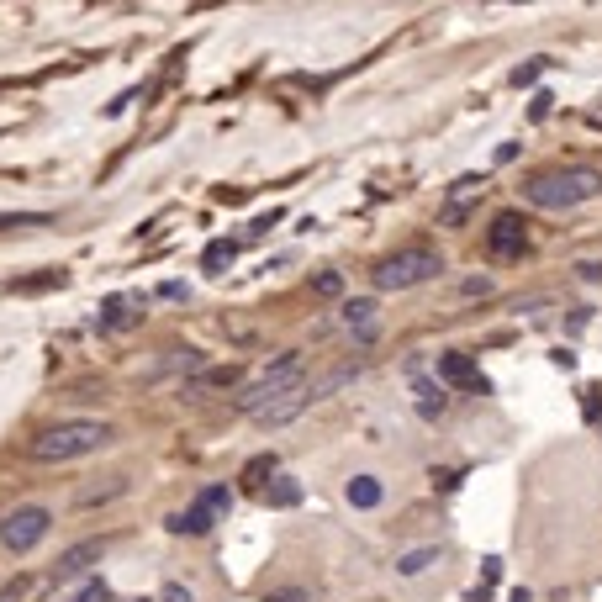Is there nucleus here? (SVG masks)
Instances as JSON below:
<instances>
[{"mask_svg": "<svg viewBox=\"0 0 602 602\" xmlns=\"http://www.w3.org/2000/svg\"><path fill=\"white\" fill-rule=\"evenodd\" d=\"M602 196V169L592 164H560V169H544L523 185V201L539 206V212H571V206Z\"/></svg>", "mask_w": 602, "mask_h": 602, "instance_id": "obj_1", "label": "nucleus"}, {"mask_svg": "<svg viewBox=\"0 0 602 602\" xmlns=\"http://www.w3.org/2000/svg\"><path fill=\"white\" fill-rule=\"evenodd\" d=\"M111 444V423H96V418H64L32 434L27 455L43 460V465H64V460H80V455H96V449Z\"/></svg>", "mask_w": 602, "mask_h": 602, "instance_id": "obj_2", "label": "nucleus"}, {"mask_svg": "<svg viewBox=\"0 0 602 602\" xmlns=\"http://www.w3.org/2000/svg\"><path fill=\"white\" fill-rule=\"evenodd\" d=\"M301 370H307V360H301L296 349H291V354H280L275 365H265V370H259L249 386L238 391V397H233V407L243 412V418H259V412H265V407H275L280 397H286V391H296L301 381H307V375H301Z\"/></svg>", "mask_w": 602, "mask_h": 602, "instance_id": "obj_3", "label": "nucleus"}, {"mask_svg": "<svg viewBox=\"0 0 602 602\" xmlns=\"http://www.w3.org/2000/svg\"><path fill=\"white\" fill-rule=\"evenodd\" d=\"M439 270H444V259L418 243V249H397V254L375 259L370 286H375V291H412V286H423V280H434Z\"/></svg>", "mask_w": 602, "mask_h": 602, "instance_id": "obj_4", "label": "nucleus"}, {"mask_svg": "<svg viewBox=\"0 0 602 602\" xmlns=\"http://www.w3.org/2000/svg\"><path fill=\"white\" fill-rule=\"evenodd\" d=\"M48 529H53V513L43 502H27V507H16V513L0 518V544H6L11 555H27L48 539Z\"/></svg>", "mask_w": 602, "mask_h": 602, "instance_id": "obj_5", "label": "nucleus"}, {"mask_svg": "<svg viewBox=\"0 0 602 602\" xmlns=\"http://www.w3.org/2000/svg\"><path fill=\"white\" fill-rule=\"evenodd\" d=\"M228 507H233V492H228V486H206V492H201L191 507H185V513L169 518V534H191V539L212 534V518L228 513Z\"/></svg>", "mask_w": 602, "mask_h": 602, "instance_id": "obj_6", "label": "nucleus"}, {"mask_svg": "<svg viewBox=\"0 0 602 602\" xmlns=\"http://www.w3.org/2000/svg\"><path fill=\"white\" fill-rule=\"evenodd\" d=\"M529 222H523L518 212H497L492 217V228H486V249H492L497 259H513V254H523V243H529Z\"/></svg>", "mask_w": 602, "mask_h": 602, "instance_id": "obj_7", "label": "nucleus"}, {"mask_svg": "<svg viewBox=\"0 0 602 602\" xmlns=\"http://www.w3.org/2000/svg\"><path fill=\"white\" fill-rule=\"evenodd\" d=\"M439 381H444V386H455V391H486L476 360H470V354H460V349L439 354Z\"/></svg>", "mask_w": 602, "mask_h": 602, "instance_id": "obj_8", "label": "nucleus"}, {"mask_svg": "<svg viewBox=\"0 0 602 602\" xmlns=\"http://www.w3.org/2000/svg\"><path fill=\"white\" fill-rule=\"evenodd\" d=\"M307 407H312V386L301 381V386H296V391H286V397H280L275 407H265V412H259L254 423H259V428H280V423H291L296 412H307Z\"/></svg>", "mask_w": 602, "mask_h": 602, "instance_id": "obj_9", "label": "nucleus"}, {"mask_svg": "<svg viewBox=\"0 0 602 602\" xmlns=\"http://www.w3.org/2000/svg\"><path fill=\"white\" fill-rule=\"evenodd\" d=\"M101 560V539H85V544H74V550L59 555V566H53V581H74V576H85L90 566Z\"/></svg>", "mask_w": 602, "mask_h": 602, "instance_id": "obj_10", "label": "nucleus"}, {"mask_svg": "<svg viewBox=\"0 0 602 602\" xmlns=\"http://www.w3.org/2000/svg\"><path fill=\"white\" fill-rule=\"evenodd\" d=\"M338 323L360 338V344H370V338H375V301H365V296L344 301V307H338Z\"/></svg>", "mask_w": 602, "mask_h": 602, "instance_id": "obj_11", "label": "nucleus"}, {"mask_svg": "<svg viewBox=\"0 0 602 602\" xmlns=\"http://www.w3.org/2000/svg\"><path fill=\"white\" fill-rule=\"evenodd\" d=\"M486 185H481V175H465V180H455V191H449V201H444V212H439V222L444 228H455V222H465V206H470V196H481Z\"/></svg>", "mask_w": 602, "mask_h": 602, "instance_id": "obj_12", "label": "nucleus"}, {"mask_svg": "<svg viewBox=\"0 0 602 602\" xmlns=\"http://www.w3.org/2000/svg\"><path fill=\"white\" fill-rule=\"evenodd\" d=\"M133 323H138L133 296H106V301H101V333H111V328H133Z\"/></svg>", "mask_w": 602, "mask_h": 602, "instance_id": "obj_13", "label": "nucleus"}, {"mask_svg": "<svg viewBox=\"0 0 602 602\" xmlns=\"http://www.w3.org/2000/svg\"><path fill=\"white\" fill-rule=\"evenodd\" d=\"M360 370H365L360 360H349V365H338V370H328L323 381H307V386H312V402H323V397H333V391H338V386H349V381H354V375H360Z\"/></svg>", "mask_w": 602, "mask_h": 602, "instance_id": "obj_14", "label": "nucleus"}, {"mask_svg": "<svg viewBox=\"0 0 602 602\" xmlns=\"http://www.w3.org/2000/svg\"><path fill=\"white\" fill-rule=\"evenodd\" d=\"M428 566H439V544H423V550L397 555V576H423Z\"/></svg>", "mask_w": 602, "mask_h": 602, "instance_id": "obj_15", "label": "nucleus"}, {"mask_svg": "<svg viewBox=\"0 0 602 602\" xmlns=\"http://www.w3.org/2000/svg\"><path fill=\"white\" fill-rule=\"evenodd\" d=\"M381 497H386V492H381V481H375V476H354V481H349V502L360 507V513L381 507Z\"/></svg>", "mask_w": 602, "mask_h": 602, "instance_id": "obj_16", "label": "nucleus"}, {"mask_svg": "<svg viewBox=\"0 0 602 602\" xmlns=\"http://www.w3.org/2000/svg\"><path fill=\"white\" fill-rule=\"evenodd\" d=\"M233 259H238V243H228V238H217V243H206V254H201V265H206V270H212V275H217V270H228V265H233Z\"/></svg>", "mask_w": 602, "mask_h": 602, "instance_id": "obj_17", "label": "nucleus"}, {"mask_svg": "<svg viewBox=\"0 0 602 602\" xmlns=\"http://www.w3.org/2000/svg\"><path fill=\"white\" fill-rule=\"evenodd\" d=\"M444 407H449L444 386H434V381H418V412H423V418H439Z\"/></svg>", "mask_w": 602, "mask_h": 602, "instance_id": "obj_18", "label": "nucleus"}, {"mask_svg": "<svg viewBox=\"0 0 602 602\" xmlns=\"http://www.w3.org/2000/svg\"><path fill=\"white\" fill-rule=\"evenodd\" d=\"M265 502L270 507H296L301 502V486L291 476H275V486H265Z\"/></svg>", "mask_w": 602, "mask_h": 602, "instance_id": "obj_19", "label": "nucleus"}, {"mask_svg": "<svg viewBox=\"0 0 602 602\" xmlns=\"http://www.w3.org/2000/svg\"><path fill=\"white\" fill-rule=\"evenodd\" d=\"M238 381V365H212V370H201L196 381H191V391H201V386H233Z\"/></svg>", "mask_w": 602, "mask_h": 602, "instance_id": "obj_20", "label": "nucleus"}, {"mask_svg": "<svg viewBox=\"0 0 602 602\" xmlns=\"http://www.w3.org/2000/svg\"><path fill=\"white\" fill-rule=\"evenodd\" d=\"M265 476H275V455H259V460H249V470H243V481H265Z\"/></svg>", "mask_w": 602, "mask_h": 602, "instance_id": "obj_21", "label": "nucleus"}, {"mask_svg": "<svg viewBox=\"0 0 602 602\" xmlns=\"http://www.w3.org/2000/svg\"><path fill=\"white\" fill-rule=\"evenodd\" d=\"M544 64H550V59H534V64H523V69H513V85H534L539 74H544Z\"/></svg>", "mask_w": 602, "mask_h": 602, "instance_id": "obj_22", "label": "nucleus"}, {"mask_svg": "<svg viewBox=\"0 0 602 602\" xmlns=\"http://www.w3.org/2000/svg\"><path fill=\"white\" fill-rule=\"evenodd\" d=\"M74 602H111V592H106V581H85V592Z\"/></svg>", "mask_w": 602, "mask_h": 602, "instance_id": "obj_23", "label": "nucleus"}, {"mask_svg": "<svg viewBox=\"0 0 602 602\" xmlns=\"http://www.w3.org/2000/svg\"><path fill=\"white\" fill-rule=\"evenodd\" d=\"M159 602H196V597H191V592H185V587H180V581H169V587L159 592Z\"/></svg>", "mask_w": 602, "mask_h": 602, "instance_id": "obj_24", "label": "nucleus"}, {"mask_svg": "<svg viewBox=\"0 0 602 602\" xmlns=\"http://www.w3.org/2000/svg\"><path fill=\"white\" fill-rule=\"evenodd\" d=\"M22 592H27V581L16 576V581H6V587H0V602H22Z\"/></svg>", "mask_w": 602, "mask_h": 602, "instance_id": "obj_25", "label": "nucleus"}, {"mask_svg": "<svg viewBox=\"0 0 602 602\" xmlns=\"http://www.w3.org/2000/svg\"><path fill=\"white\" fill-rule=\"evenodd\" d=\"M576 275H581V280H602V259H581Z\"/></svg>", "mask_w": 602, "mask_h": 602, "instance_id": "obj_26", "label": "nucleus"}, {"mask_svg": "<svg viewBox=\"0 0 602 602\" xmlns=\"http://www.w3.org/2000/svg\"><path fill=\"white\" fill-rule=\"evenodd\" d=\"M338 286H344L338 275H323V280H317V291H323V296H338Z\"/></svg>", "mask_w": 602, "mask_h": 602, "instance_id": "obj_27", "label": "nucleus"}, {"mask_svg": "<svg viewBox=\"0 0 602 602\" xmlns=\"http://www.w3.org/2000/svg\"><path fill=\"white\" fill-rule=\"evenodd\" d=\"M270 602H307V597H301V592H275Z\"/></svg>", "mask_w": 602, "mask_h": 602, "instance_id": "obj_28", "label": "nucleus"}]
</instances>
